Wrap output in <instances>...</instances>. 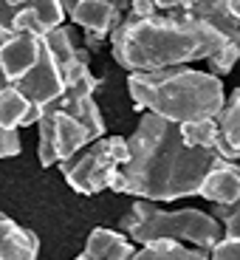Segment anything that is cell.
Masks as SVG:
<instances>
[{"label":"cell","mask_w":240,"mask_h":260,"mask_svg":"<svg viewBox=\"0 0 240 260\" xmlns=\"http://www.w3.org/2000/svg\"><path fill=\"white\" fill-rule=\"evenodd\" d=\"M130 142V161L122 167L124 195L139 201H178L198 195L209 170L218 161L215 150L184 144L181 124L144 113Z\"/></svg>","instance_id":"cell-1"},{"label":"cell","mask_w":240,"mask_h":260,"mask_svg":"<svg viewBox=\"0 0 240 260\" xmlns=\"http://www.w3.org/2000/svg\"><path fill=\"white\" fill-rule=\"evenodd\" d=\"M156 17H122L111 34V54L124 71L153 74L209 59L226 40L218 28L181 9V0H156Z\"/></svg>","instance_id":"cell-2"},{"label":"cell","mask_w":240,"mask_h":260,"mask_svg":"<svg viewBox=\"0 0 240 260\" xmlns=\"http://www.w3.org/2000/svg\"><path fill=\"white\" fill-rule=\"evenodd\" d=\"M127 93L136 111L161 116L173 124L221 119L226 108V93L218 77L198 68H167L153 74H130Z\"/></svg>","instance_id":"cell-3"},{"label":"cell","mask_w":240,"mask_h":260,"mask_svg":"<svg viewBox=\"0 0 240 260\" xmlns=\"http://www.w3.org/2000/svg\"><path fill=\"white\" fill-rule=\"evenodd\" d=\"M122 229L133 243L150 246L156 241H187L198 252H212L223 241V226L215 221L209 212L184 207L176 212H167L153 201H136L133 209L124 215Z\"/></svg>","instance_id":"cell-4"},{"label":"cell","mask_w":240,"mask_h":260,"mask_svg":"<svg viewBox=\"0 0 240 260\" xmlns=\"http://www.w3.org/2000/svg\"><path fill=\"white\" fill-rule=\"evenodd\" d=\"M37 127H40V142H37L40 167L62 164L68 158H74L77 153H82L85 147L99 142L79 119H74L71 113L57 111V108H46Z\"/></svg>","instance_id":"cell-5"},{"label":"cell","mask_w":240,"mask_h":260,"mask_svg":"<svg viewBox=\"0 0 240 260\" xmlns=\"http://www.w3.org/2000/svg\"><path fill=\"white\" fill-rule=\"evenodd\" d=\"M59 170H62V176L71 189H77L82 195H96L102 189H111L113 176L122 167L113 164L111 153H108V136H105L96 144L85 147L82 153H77L74 158L62 161Z\"/></svg>","instance_id":"cell-6"},{"label":"cell","mask_w":240,"mask_h":260,"mask_svg":"<svg viewBox=\"0 0 240 260\" xmlns=\"http://www.w3.org/2000/svg\"><path fill=\"white\" fill-rule=\"evenodd\" d=\"M46 51V37L34 34H12L6 48L0 51V91L14 88L20 79L31 71L37 59Z\"/></svg>","instance_id":"cell-7"},{"label":"cell","mask_w":240,"mask_h":260,"mask_svg":"<svg viewBox=\"0 0 240 260\" xmlns=\"http://www.w3.org/2000/svg\"><path fill=\"white\" fill-rule=\"evenodd\" d=\"M65 14L85 28V34H102L111 37L116 26L122 23V9H130V3H113V0H62Z\"/></svg>","instance_id":"cell-8"},{"label":"cell","mask_w":240,"mask_h":260,"mask_svg":"<svg viewBox=\"0 0 240 260\" xmlns=\"http://www.w3.org/2000/svg\"><path fill=\"white\" fill-rule=\"evenodd\" d=\"M65 6L59 0H23L14 23V34H34V37H48L51 31L62 28Z\"/></svg>","instance_id":"cell-9"},{"label":"cell","mask_w":240,"mask_h":260,"mask_svg":"<svg viewBox=\"0 0 240 260\" xmlns=\"http://www.w3.org/2000/svg\"><path fill=\"white\" fill-rule=\"evenodd\" d=\"M181 9L192 17L209 23L212 28H218L226 40V46L240 54V20L232 17L226 0H181Z\"/></svg>","instance_id":"cell-10"},{"label":"cell","mask_w":240,"mask_h":260,"mask_svg":"<svg viewBox=\"0 0 240 260\" xmlns=\"http://www.w3.org/2000/svg\"><path fill=\"white\" fill-rule=\"evenodd\" d=\"M201 198L209 204H234L240 201V161H223L218 156L215 167L209 170L207 181L201 187Z\"/></svg>","instance_id":"cell-11"},{"label":"cell","mask_w":240,"mask_h":260,"mask_svg":"<svg viewBox=\"0 0 240 260\" xmlns=\"http://www.w3.org/2000/svg\"><path fill=\"white\" fill-rule=\"evenodd\" d=\"M40 238L26 226H17L6 212H0V260H37Z\"/></svg>","instance_id":"cell-12"},{"label":"cell","mask_w":240,"mask_h":260,"mask_svg":"<svg viewBox=\"0 0 240 260\" xmlns=\"http://www.w3.org/2000/svg\"><path fill=\"white\" fill-rule=\"evenodd\" d=\"M136 243L130 241L127 235L113 232V229L96 226L88 235V243H85V260H133L136 257Z\"/></svg>","instance_id":"cell-13"},{"label":"cell","mask_w":240,"mask_h":260,"mask_svg":"<svg viewBox=\"0 0 240 260\" xmlns=\"http://www.w3.org/2000/svg\"><path fill=\"white\" fill-rule=\"evenodd\" d=\"M218 124H221V139L215 153L223 161H240V85L226 96V108Z\"/></svg>","instance_id":"cell-14"},{"label":"cell","mask_w":240,"mask_h":260,"mask_svg":"<svg viewBox=\"0 0 240 260\" xmlns=\"http://www.w3.org/2000/svg\"><path fill=\"white\" fill-rule=\"evenodd\" d=\"M43 111L31 99H26L17 88H3L0 91V124L3 127H31V124L40 122Z\"/></svg>","instance_id":"cell-15"},{"label":"cell","mask_w":240,"mask_h":260,"mask_svg":"<svg viewBox=\"0 0 240 260\" xmlns=\"http://www.w3.org/2000/svg\"><path fill=\"white\" fill-rule=\"evenodd\" d=\"M133 260H209L207 252L189 249L178 241H156L150 246H142Z\"/></svg>","instance_id":"cell-16"},{"label":"cell","mask_w":240,"mask_h":260,"mask_svg":"<svg viewBox=\"0 0 240 260\" xmlns=\"http://www.w3.org/2000/svg\"><path fill=\"white\" fill-rule=\"evenodd\" d=\"M184 144L192 150H215L221 139V124L218 119H203V122H189L181 124Z\"/></svg>","instance_id":"cell-17"},{"label":"cell","mask_w":240,"mask_h":260,"mask_svg":"<svg viewBox=\"0 0 240 260\" xmlns=\"http://www.w3.org/2000/svg\"><path fill=\"white\" fill-rule=\"evenodd\" d=\"M209 215L223 226V238L240 241V201H234V204H212V212Z\"/></svg>","instance_id":"cell-18"},{"label":"cell","mask_w":240,"mask_h":260,"mask_svg":"<svg viewBox=\"0 0 240 260\" xmlns=\"http://www.w3.org/2000/svg\"><path fill=\"white\" fill-rule=\"evenodd\" d=\"M20 150H23L20 130H12V127H3V124H0V158L20 156Z\"/></svg>","instance_id":"cell-19"},{"label":"cell","mask_w":240,"mask_h":260,"mask_svg":"<svg viewBox=\"0 0 240 260\" xmlns=\"http://www.w3.org/2000/svg\"><path fill=\"white\" fill-rule=\"evenodd\" d=\"M209 260H240V241L223 238V241L209 252Z\"/></svg>","instance_id":"cell-20"},{"label":"cell","mask_w":240,"mask_h":260,"mask_svg":"<svg viewBox=\"0 0 240 260\" xmlns=\"http://www.w3.org/2000/svg\"><path fill=\"white\" fill-rule=\"evenodd\" d=\"M130 14L133 17H156L158 6H156V0H133L130 3Z\"/></svg>","instance_id":"cell-21"},{"label":"cell","mask_w":240,"mask_h":260,"mask_svg":"<svg viewBox=\"0 0 240 260\" xmlns=\"http://www.w3.org/2000/svg\"><path fill=\"white\" fill-rule=\"evenodd\" d=\"M105 40H111V37H102V34H85V51L88 54L99 51V48L105 46Z\"/></svg>","instance_id":"cell-22"},{"label":"cell","mask_w":240,"mask_h":260,"mask_svg":"<svg viewBox=\"0 0 240 260\" xmlns=\"http://www.w3.org/2000/svg\"><path fill=\"white\" fill-rule=\"evenodd\" d=\"M226 6H229V12H232V17L240 20V0H226Z\"/></svg>","instance_id":"cell-23"},{"label":"cell","mask_w":240,"mask_h":260,"mask_svg":"<svg viewBox=\"0 0 240 260\" xmlns=\"http://www.w3.org/2000/svg\"><path fill=\"white\" fill-rule=\"evenodd\" d=\"M12 40V31H6V28H0V51L6 48V43Z\"/></svg>","instance_id":"cell-24"},{"label":"cell","mask_w":240,"mask_h":260,"mask_svg":"<svg viewBox=\"0 0 240 260\" xmlns=\"http://www.w3.org/2000/svg\"><path fill=\"white\" fill-rule=\"evenodd\" d=\"M74 260H85V257H82V254H79V257H74Z\"/></svg>","instance_id":"cell-25"}]
</instances>
